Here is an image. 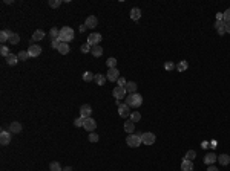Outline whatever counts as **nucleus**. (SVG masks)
I'll return each instance as SVG.
<instances>
[{"label": "nucleus", "instance_id": "7", "mask_svg": "<svg viewBox=\"0 0 230 171\" xmlns=\"http://www.w3.org/2000/svg\"><path fill=\"white\" fill-rule=\"evenodd\" d=\"M118 115L121 116V118H128V116H131V107L124 102V104H120L118 105Z\"/></svg>", "mask_w": 230, "mask_h": 171}, {"label": "nucleus", "instance_id": "8", "mask_svg": "<svg viewBox=\"0 0 230 171\" xmlns=\"http://www.w3.org/2000/svg\"><path fill=\"white\" fill-rule=\"evenodd\" d=\"M101 34H98V32H94V34H91L89 37H88V44L89 46H98V43L101 42Z\"/></svg>", "mask_w": 230, "mask_h": 171}, {"label": "nucleus", "instance_id": "27", "mask_svg": "<svg viewBox=\"0 0 230 171\" xmlns=\"http://www.w3.org/2000/svg\"><path fill=\"white\" fill-rule=\"evenodd\" d=\"M58 52H60L61 55L69 54V44H68V43H61V44H60V47H58Z\"/></svg>", "mask_w": 230, "mask_h": 171}, {"label": "nucleus", "instance_id": "50", "mask_svg": "<svg viewBox=\"0 0 230 171\" xmlns=\"http://www.w3.org/2000/svg\"><path fill=\"white\" fill-rule=\"evenodd\" d=\"M63 171H72V168H71V167H66V168H65Z\"/></svg>", "mask_w": 230, "mask_h": 171}, {"label": "nucleus", "instance_id": "49", "mask_svg": "<svg viewBox=\"0 0 230 171\" xmlns=\"http://www.w3.org/2000/svg\"><path fill=\"white\" fill-rule=\"evenodd\" d=\"M226 32L230 34V23H226Z\"/></svg>", "mask_w": 230, "mask_h": 171}, {"label": "nucleus", "instance_id": "41", "mask_svg": "<svg viewBox=\"0 0 230 171\" xmlns=\"http://www.w3.org/2000/svg\"><path fill=\"white\" fill-rule=\"evenodd\" d=\"M175 67H177V66H175L172 61H167V63H164V69H166V70H174Z\"/></svg>", "mask_w": 230, "mask_h": 171}, {"label": "nucleus", "instance_id": "15", "mask_svg": "<svg viewBox=\"0 0 230 171\" xmlns=\"http://www.w3.org/2000/svg\"><path fill=\"white\" fill-rule=\"evenodd\" d=\"M9 131H11V134L20 133V131H22V124H20V122H17V121L11 122V124H9Z\"/></svg>", "mask_w": 230, "mask_h": 171}, {"label": "nucleus", "instance_id": "13", "mask_svg": "<svg viewBox=\"0 0 230 171\" xmlns=\"http://www.w3.org/2000/svg\"><path fill=\"white\" fill-rule=\"evenodd\" d=\"M11 131H5V130H2V133H0V144L2 145H8L9 142H11V134H9Z\"/></svg>", "mask_w": 230, "mask_h": 171}, {"label": "nucleus", "instance_id": "38", "mask_svg": "<svg viewBox=\"0 0 230 171\" xmlns=\"http://www.w3.org/2000/svg\"><path fill=\"white\" fill-rule=\"evenodd\" d=\"M48 5H49L51 8H58V6L61 5V0H49Z\"/></svg>", "mask_w": 230, "mask_h": 171}, {"label": "nucleus", "instance_id": "40", "mask_svg": "<svg viewBox=\"0 0 230 171\" xmlns=\"http://www.w3.org/2000/svg\"><path fill=\"white\" fill-rule=\"evenodd\" d=\"M60 44H61V42H60V38H54V40L51 42V46H52V49H57V50H58V47H60Z\"/></svg>", "mask_w": 230, "mask_h": 171}, {"label": "nucleus", "instance_id": "37", "mask_svg": "<svg viewBox=\"0 0 230 171\" xmlns=\"http://www.w3.org/2000/svg\"><path fill=\"white\" fill-rule=\"evenodd\" d=\"M223 20H224V23H230V8L223 12Z\"/></svg>", "mask_w": 230, "mask_h": 171}, {"label": "nucleus", "instance_id": "33", "mask_svg": "<svg viewBox=\"0 0 230 171\" xmlns=\"http://www.w3.org/2000/svg\"><path fill=\"white\" fill-rule=\"evenodd\" d=\"M17 57H19V60H22V61H26L28 58H31V57H29V54H28V50H20Z\"/></svg>", "mask_w": 230, "mask_h": 171}, {"label": "nucleus", "instance_id": "5", "mask_svg": "<svg viewBox=\"0 0 230 171\" xmlns=\"http://www.w3.org/2000/svg\"><path fill=\"white\" fill-rule=\"evenodd\" d=\"M118 78H120V72H118L117 67H114V69H107V77H106L107 81L114 83V81H117Z\"/></svg>", "mask_w": 230, "mask_h": 171}, {"label": "nucleus", "instance_id": "10", "mask_svg": "<svg viewBox=\"0 0 230 171\" xmlns=\"http://www.w3.org/2000/svg\"><path fill=\"white\" fill-rule=\"evenodd\" d=\"M112 95H114V98H115V99H121V98H124V96H126V89H124V87L117 86V87L112 90Z\"/></svg>", "mask_w": 230, "mask_h": 171}, {"label": "nucleus", "instance_id": "23", "mask_svg": "<svg viewBox=\"0 0 230 171\" xmlns=\"http://www.w3.org/2000/svg\"><path fill=\"white\" fill-rule=\"evenodd\" d=\"M91 54L94 55V57H97V58H98V57H101V55H103V47H101L100 44H98V46H92Z\"/></svg>", "mask_w": 230, "mask_h": 171}, {"label": "nucleus", "instance_id": "16", "mask_svg": "<svg viewBox=\"0 0 230 171\" xmlns=\"http://www.w3.org/2000/svg\"><path fill=\"white\" fill-rule=\"evenodd\" d=\"M85 25H86L88 28H95V26L98 25V20H97V17H95V15H89V17L86 18Z\"/></svg>", "mask_w": 230, "mask_h": 171}, {"label": "nucleus", "instance_id": "19", "mask_svg": "<svg viewBox=\"0 0 230 171\" xmlns=\"http://www.w3.org/2000/svg\"><path fill=\"white\" fill-rule=\"evenodd\" d=\"M215 29L218 31L220 35H224V34H226V23H224L223 20H221V22H216V23H215Z\"/></svg>", "mask_w": 230, "mask_h": 171}, {"label": "nucleus", "instance_id": "18", "mask_svg": "<svg viewBox=\"0 0 230 171\" xmlns=\"http://www.w3.org/2000/svg\"><path fill=\"white\" fill-rule=\"evenodd\" d=\"M181 171H193V162L184 159L181 162Z\"/></svg>", "mask_w": 230, "mask_h": 171}, {"label": "nucleus", "instance_id": "3", "mask_svg": "<svg viewBox=\"0 0 230 171\" xmlns=\"http://www.w3.org/2000/svg\"><path fill=\"white\" fill-rule=\"evenodd\" d=\"M141 134H143V133H138V134H129V136L126 137V144H128L129 147H132V148L140 147V145L143 144V141H141Z\"/></svg>", "mask_w": 230, "mask_h": 171}, {"label": "nucleus", "instance_id": "2", "mask_svg": "<svg viewBox=\"0 0 230 171\" xmlns=\"http://www.w3.org/2000/svg\"><path fill=\"white\" fill-rule=\"evenodd\" d=\"M126 104H128L131 109H138V107H141V104H143V96H141L140 93H131V95H128V98H126Z\"/></svg>", "mask_w": 230, "mask_h": 171}, {"label": "nucleus", "instance_id": "30", "mask_svg": "<svg viewBox=\"0 0 230 171\" xmlns=\"http://www.w3.org/2000/svg\"><path fill=\"white\" fill-rule=\"evenodd\" d=\"M94 78H95V75L92 72H85L83 74V81L85 83H91V81H94Z\"/></svg>", "mask_w": 230, "mask_h": 171}, {"label": "nucleus", "instance_id": "42", "mask_svg": "<svg viewBox=\"0 0 230 171\" xmlns=\"http://www.w3.org/2000/svg\"><path fill=\"white\" fill-rule=\"evenodd\" d=\"M80 49H82V52H83V54H88V52H91L92 46H89V44L86 43V44H82V47H80Z\"/></svg>", "mask_w": 230, "mask_h": 171}, {"label": "nucleus", "instance_id": "47", "mask_svg": "<svg viewBox=\"0 0 230 171\" xmlns=\"http://www.w3.org/2000/svg\"><path fill=\"white\" fill-rule=\"evenodd\" d=\"M86 29H88V26H86V25H82V26H80V32H85Z\"/></svg>", "mask_w": 230, "mask_h": 171}, {"label": "nucleus", "instance_id": "44", "mask_svg": "<svg viewBox=\"0 0 230 171\" xmlns=\"http://www.w3.org/2000/svg\"><path fill=\"white\" fill-rule=\"evenodd\" d=\"M98 139H100V137H98V134H97V133H94V131L89 133V142H97Z\"/></svg>", "mask_w": 230, "mask_h": 171}, {"label": "nucleus", "instance_id": "24", "mask_svg": "<svg viewBox=\"0 0 230 171\" xmlns=\"http://www.w3.org/2000/svg\"><path fill=\"white\" fill-rule=\"evenodd\" d=\"M124 131H126V133H129V134H132V133L135 131V124H134L132 121L124 122Z\"/></svg>", "mask_w": 230, "mask_h": 171}, {"label": "nucleus", "instance_id": "26", "mask_svg": "<svg viewBox=\"0 0 230 171\" xmlns=\"http://www.w3.org/2000/svg\"><path fill=\"white\" fill-rule=\"evenodd\" d=\"M94 81H95L98 86H104V83H106V77H104V75H101V74H95Z\"/></svg>", "mask_w": 230, "mask_h": 171}, {"label": "nucleus", "instance_id": "20", "mask_svg": "<svg viewBox=\"0 0 230 171\" xmlns=\"http://www.w3.org/2000/svg\"><path fill=\"white\" fill-rule=\"evenodd\" d=\"M17 63H19V57H17V55L9 54V55L6 57V64H8V66H15Z\"/></svg>", "mask_w": 230, "mask_h": 171}, {"label": "nucleus", "instance_id": "46", "mask_svg": "<svg viewBox=\"0 0 230 171\" xmlns=\"http://www.w3.org/2000/svg\"><path fill=\"white\" fill-rule=\"evenodd\" d=\"M207 171H218V168H216V167H213V165H209Z\"/></svg>", "mask_w": 230, "mask_h": 171}, {"label": "nucleus", "instance_id": "36", "mask_svg": "<svg viewBox=\"0 0 230 171\" xmlns=\"http://www.w3.org/2000/svg\"><path fill=\"white\" fill-rule=\"evenodd\" d=\"M196 157V153L193 151V150H189L187 153H186V156H184V159H187V161H193Z\"/></svg>", "mask_w": 230, "mask_h": 171}, {"label": "nucleus", "instance_id": "25", "mask_svg": "<svg viewBox=\"0 0 230 171\" xmlns=\"http://www.w3.org/2000/svg\"><path fill=\"white\" fill-rule=\"evenodd\" d=\"M11 34H12L11 31H8V29H3V31L0 32V42H2V43L8 42V40H9V35H11Z\"/></svg>", "mask_w": 230, "mask_h": 171}, {"label": "nucleus", "instance_id": "39", "mask_svg": "<svg viewBox=\"0 0 230 171\" xmlns=\"http://www.w3.org/2000/svg\"><path fill=\"white\" fill-rule=\"evenodd\" d=\"M74 125H75V127H83V125H85V118H82V116L77 118V119L74 121Z\"/></svg>", "mask_w": 230, "mask_h": 171}, {"label": "nucleus", "instance_id": "4", "mask_svg": "<svg viewBox=\"0 0 230 171\" xmlns=\"http://www.w3.org/2000/svg\"><path fill=\"white\" fill-rule=\"evenodd\" d=\"M141 141H143L144 145H153L155 141H157V137H155L153 133L147 131V133H143V134H141Z\"/></svg>", "mask_w": 230, "mask_h": 171}, {"label": "nucleus", "instance_id": "22", "mask_svg": "<svg viewBox=\"0 0 230 171\" xmlns=\"http://www.w3.org/2000/svg\"><path fill=\"white\" fill-rule=\"evenodd\" d=\"M218 164H221L223 167L229 165L230 164V156L229 154H220V156H218Z\"/></svg>", "mask_w": 230, "mask_h": 171}, {"label": "nucleus", "instance_id": "32", "mask_svg": "<svg viewBox=\"0 0 230 171\" xmlns=\"http://www.w3.org/2000/svg\"><path fill=\"white\" fill-rule=\"evenodd\" d=\"M49 35H51L52 40H54V38H58V35H60V29H58V28H51Z\"/></svg>", "mask_w": 230, "mask_h": 171}, {"label": "nucleus", "instance_id": "14", "mask_svg": "<svg viewBox=\"0 0 230 171\" xmlns=\"http://www.w3.org/2000/svg\"><path fill=\"white\" fill-rule=\"evenodd\" d=\"M45 38V32L42 29H37L34 34H32V38H31V44H34V42H40Z\"/></svg>", "mask_w": 230, "mask_h": 171}, {"label": "nucleus", "instance_id": "43", "mask_svg": "<svg viewBox=\"0 0 230 171\" xmlns=\"http://www.w3.org/2000/svg\"><path fill=\"white\" fill-rule=\"evenodd\" d=\"M0 54H2V55H3V57H5V58H6V57H8V55H9V50H8V47H6V46H5V44H3V46H2V47H0Z\"/></svg>", "mask_w": 230, "mask_h": 171}, {"label": "nucleus", "instance_id": "11", "mask_svg": "<svg viewBox=\"0 0 230 171\" xmlns=\"http://www.w3.org/2000/svg\"><path fill=\"white\" fill-rule=\"evenodd\" d=\"M95 127H97V122H95L94 118H86V119H85V125H83L85 130H88L89 133H92V131L95 130Z\"/></svg>", "mask_w": 230, "mask_h": 171}, {"label": "nucleus", "instance_id": "17", "mask_svg": "<svg viewBox=\"0 0 230 171\" xmlns=\"http://www.w3.org/2000/svg\"><path fill=\"white\" fill-rule=\"evenodd\" d=\"M137 83H134V81H129L128 84L124 86V89H126V93H137Z\"/></svg>", "mask_w": 230, "mask_h": 171}, {"label": "nucleus", "instance_id": "29", "mask_svg": "<svg viewBox=\"0 0 230 171\" xmlns=\"http://www.w3.org/2000/svg\"><path fill=\"white\" fill-rule=\"evenodd\" d=\"M106 66H107V69H114V67H117V58H114V57L107 58Z\"/></svg>", "mask_w": 230, "mask_h": 171}, {"label": "nucleus", "instance_id": "12", "mask_svg": "<svg viewBox=\"0 0 230 171\" xmlns=\"http://www.w3.org/2000/svg\"><path fill=\"white\" fill-rule=\"evenodd\" d=\"M203 161H204V164H206V165H213V164L218 161V156H216L215 153H207V154L204 156V159H203Z\"/></svg>", "mask_w": 230, "mask_h": 171}, {"label": "nucleus", "instance_id": "35", "mask_svg": "<svg viewBox=\"0 0 230 171\" xmlns=\"http://www.w3.org/2000/svg\"><path fill=\"white\" fill-rule=\"evenodd\" d=\"M49 170H51V171H63V168L60 167V164H58V162H51Z\"/></svg>", "mask_w": 230, "mask_h": 171}, {"label": "nucleus", "instance_id": "6", "mask_svg": "<svg viewBox=\"0 0 230 171\" xmlns=\"http://www.w3.org/2000/svg\"><path fill=\"white\" fill-rule=\"evenodd\" d=\"M28 54H29L31 58H36V57H39V55L42 54V47H40L39 44H31V46L28 47Z\"/></svg>", "mask_w": 230, "mask_h": 171}, {"label": "nucleus", "instance_id": "28", "mask_svg": "<svg viewBox=\"0 0 230 171\" xmlns=\"http://www.w3.org/2000/svg\"><path fill=\"white\" fill-rule=\"evenodd\" d=\"M187 69H189L187 61H180V63L177 64V70H178V72H186Z\"/></svg>", "mask_w": 230, "mask_h": 171}, {"label": "nucleus", "instance_id": "48", "mask_svg": "<svg viewBox=\"0 0 230 171\" xmlns=\"http://www.w3.org/2000/svg\"><path fill=\"white\" fill-rule=\"evenodd\" d=\"M201 147H203V148H207V147H209V142H207V141L201 142Z\"/></svg>", "mask_w": 230, "mask_h": 171}, {"label": "nucleus", "instance_id": "1", "mask_svg": "<svg viewBox=\"0 0 230 171\" xmlns=\"http://www.w3.org/2000/svg\"><path fill=\"white\" fill-rule=\"evenodd\" d=\"M60 42L61 43H69L74 40V29L69 26H63L60 28V35H58Z\"/></svg>", "mask_w": 230, "mask_h": 171}, {"label": "nucleus", "instance_id": "9", "mask_svg": "<svg viewBox=\"0 0 230 171\" xmlns=\"http://www.w3.org/2000/svg\"><path fill=\"white\" fill-rule=\"evenodd\" d=\"M91 115H92V107L89 104H83L80 107V116L86 119V118H91Z\"/></svg>", "mask_w": 230, "mask_h": 171}, {"label": "nucleus", "instance_id": "34", "mask_svg": "<svg viewBox=\"0 0 230 171\" xmlns=\"http://www.w3.org/2000/svg\"><path fill=\"white\" fill-rule=\"evenodd\" d=\"M140 119H141V113L140 112H132L131 113V121L132 122H138Z\"/></svg>", "mask_w": 230, "mask_h": 171}, {"label": "nucleus", "instance_id": "45", "mask_svg": "<svg viewBox=\"0 0 230 171\" xmlns=\"http://www.w3.org/2000/svg\"><path fill=\"white\" fill-rule=\"evenodd\" d=\"M117 84L120 86V87H124V86L128 84V81H126V80H124V78H123V77H120V78H118V80H117Z\"/></svg>", "mask_w": 230, "mask_h": 171}, {"label": "nucleus", "instance_id": "21", "mask_svg": "<svg viewBox=\"0 0 230 171\" xmlns=\"http://www.w3.org/2000/svg\"><path fill=\"white\" fill-rule=\"evenodd\" d=\"M131 18L134 20V22H137L141 18V9L140 8H132L131 9Z\"/></svg>", "mask_w": 230, "mask_h": 171}, {"label": "nucleus", "instance_id": "31", "mask_svg": "<svg viewBox=\"0 0 230 171\" xmlns=\"http://www.w3.org/2000/svg\"><path fill=\"white\" fill-rule=\"evenodd\" d=\"M19 42H20V35L15 34V32H12V34L9 35V43H11V44H17Z\"/></svg>", "mask_w": 230, "mask_h": 171}]
</instances>
